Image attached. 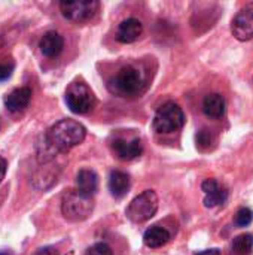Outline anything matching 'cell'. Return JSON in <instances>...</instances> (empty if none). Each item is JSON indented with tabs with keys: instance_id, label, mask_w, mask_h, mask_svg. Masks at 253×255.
Returning a JSON list of instances; mask_svg holds the SVG:
<instances>
[{
	"instance_id": "obj_14",
	"label": "cell",
	"mask_w": 253,
	"mask_h": 255,
	"mask_svg": "<svg viewBox=\"0 0 253 255\" xmlns=\"http://www.w3.org/2000/svg\"><path fill=\"white\" fill-rule=\"evenodd\" d=\"M130 176L125 172L121 170H113L110 172L109 176V191L113 197L116 199H122L128 191H130Z\"/></svg>"
},
{
	"instance_id": "obj_15",
	"label": "cell",
	"mask_w": 253,
	"mask_h": 255,
	"mask_svg": "<svg viewBox=\"0 0 253 255\" xmlns=\"http://www.w3.org/2000/svg\"><path fill=\"white\" fill-rule=\"evenodd\" d=\"M171 239L170 232L166 227L161 226H152L145 232L143 236V242L146 247L149 248H161L164 245H167Z\"/></svg>"
},
{
	"instance_id": "obj_13",
	"label": "cell",
	"mask_w": 253,
	"mask_h": 255,
	"mask_svg": "<svg viewBox=\"0 0 253 255\" xmlns=\"http://www.w3.org/2000/svg\"><path fill=\"white\" fill-rule=\"evenodd\" d=\"M39 48L42 51V54L48 58H55L61 54L63 48H64V40L61 37L60 33L57 31H46L40 42H39Z\"/></svg>"
},
{
	"instance_id": "obj_20",
	"label": "cell",
	"mask_w": 253,
	"mask_h": 255,
	"mask_svg": "<svg viewBox=\"0 0 253 255\" xmlns=\"http://www.w3.org/2000/svg\"><path fill=\"white\" fill-rule=\"evenodd\" d=\"M253 221V212L249 208H240L234 217V223L239 227H248Z\"/></svg>"
},
{
	"instance_id": "obj_1",
	"label": "cell",
	"mask_w": 253,
	"mask_h": 255,
	"mask_svg": "<svg viewBox=\"0 0 253 255\" xmlns=\"http://www.w3.org/2000/svg\"><path fill=\"white\" fill-rule=\"evenodd\" d=\"M86 136V128L75 120H61L55 123L45 134L48 143L60 154L67 152L82 143Z\"/></svg>"
},
{
	"instance_id": "obj_9",
	"label": "cell",
	"mask_w": 253,
	"mask_h": 255,
	"mask_svg": "<svg viewBox=\"0 0 253 255\" xmlns=\"http://www.w3.org/2000/svg\"><path fill=\"white\" fill-rule=\"evenodd\" d=\"M201 190L204 191V206L206 208H218L222 206L228 199V191L216 181L206 179L201 184Z\"/></svg>"
},
{
	"instance_id": "obj_16",
	"label": "cell",
	"mask_w": 253,
	"mask_h": 255,
	"mask_svg": "<svg viewBox=\"0 0 253 255\" xmlns=\"http://www.w3.org/2000/svg\"><path fill=\"white\" fill-rule=\"evenodd\" d=\"M203 112L209 118H222L225 114V99L222 94H207L203 100Z\"/></svg>"
},
{
	"instance_id": "obj_5",
	"label": "cell",
	"mask_w": 253,
	"mask_h": 255,
	"mask_svg": "<svg viewBox=\"0 0 253 255\" xmlns=\"http://www.w3.org/2000/svg\"><path fill=\"white\" fill-rule=\"evenodd\" d=\"M158 211V196L152 190H146L139 194L127 208V217L136 223H146L149 221Z\"/></svg>"
},
{
	"instance_id": "obj_3",
	"label": "cell",
	"mask_w": 253,
	"mask_h": 255,
	"mask_svg": "<svg viewBox=\"0 0 253 255\" xmlns=\"http://www.w3.org/2000/svg\"><path fill=\"white\" fill-rule=\"evenodd\" d=\"M185 124V114L174 102H167L157 111L154 117V128L157 133L169 134L179 131Z\"/></svg>"
},
{
	"instance_id": "obj_19",
	"label": "cell",
	"mask_w": 253,
	"mask_h": 255,
	"mask_svg": "<svg viewBox=\"0 0 253 255\" xmlns=\"http://www.w3.org/2000/svg\"><path fill=\"white\" fill-rule=\"evenodd\" d=\"M215 143V136L210 130L203 128L201 131H198L197 134V146L200 149H209L212 145Z\"/></svg>"
},
{
	"instance_id": "obj_21",
	"label": "cell",
	"mask_w": 253,
	"mask_h": 255,
	"mask_svg": "<svg viewBox=\"0 0 253 255\" xmlns=\"http://www.w3.org/2000/svg\"><path fill=\"white\" fill-rule=\"evenodd\" d=\"M86 255H113L112 250L109 245L100 242V244H94L88 251H86Z\"/></svg>"
},
{
	"instance_id": "obj_24",
	"label": "cell",
	"mask_w": 253,
	"mask_h": 255,
	"mask_svg": "<svg viewBox=\"0 0 253 255\" xmlns=\"http://www.w3.org/2000/svg\"><path fill=\"white\" fill-rule=\"evenodd\" d=\"M6 169H7V163L3 157H0V182L3 181V178L6 175Z\"/></svg>"
},
{
	"instance_id": "obj_17",
	"label": "cell",
	"mask_w": 253,
	"mask_h": 255,
	"mask_svg": "<svg viewBox=\"0 0 253 255\" xmlns=\"http://www.w3.org/2000/svg\"><path fill=\"white\" fill-rule=\"evenodd\" d=\"M76 185L81 193H84L86 196H92L98 188V176L95 175L94 170L82 169L76 175Z\"/></svg>"
},
{
	"instance_id": "obj_11",
	"label": "cell",
	"mask_w": 253,
	"mask_h": 255,
	"mask_svg": "<svg viewBox=\"0 0 253 255\" xmlns=\"http://www.w3.org/2000/svg\"><path fill=\"white\" fill-rule=\"evenodd\" d=\"M31 100V90L28 87H19L12 90L4 97V106L10 114H19L25 111Z\"/></svg>"
},
{
	"instance_id": "obj_12",
	"label": "cell",
	"mask_w": 253,
	"mask_h": 255,
	"mask_svg": "<svg viewBox=\"0 0 253 255\" xmlns=\"http://www.w3.org/2000/svg\"><path fill=\"white\" fill-rule=\"evenodd\" d=\"M142 33H143V24L136 18H128L119 24L116 31V39L121 43H133L140 37Z\"/></svg>"
},
{
	"instance_id": "obj_10",
	"label": "cell",
	"mask_w": 253,
	"mask_h": 255,
	"mask_svg": "<svg viewBox=\"0 0 253 255\" xmlns=\"http://www.w3.org/2000/svg\"><path fill=\"white\" fill-rule=\"evenodd\" d=\"M112 149L116 154V157L124 161H131V160L137 158L139 155H142V152H143L140 139H133V140L115 139L112 142Z\"/></svg>"
},
{
	"instance_id": "obj_23",
	"label": "cell",
	"mask_w": 253,
	"mask_h": 255,
	"mask_svg": "<svg viewBox=\"0 0 253 255\" xmlns=\"http://www.w3.org/2000/svg\"><path fill=\"white\" fill-rule=\"evenodd\" d=\"M33 255H60V251L55 247H43L39 248Z\"/></svg>"
},
{
	"instance_id": "obj_8",
	"label": "cell",
	"mask_w": 253,
	"mask_h": 255,
	"mask_svg": "<svg viewBox=\"0 0 253 255\" xmlns=\"http://www.w3.org/2000/svg\"><path fill=\"white\" fill-rule=\"evenodd\" d=\"M231 33L233 36L240 40L246 42L253 37V3L243 6L237 15L233 18L231 22Z\"/></svg>"
},
{
	"instance_id": "obj_25",
	"label": "cell",
	"mask_w": 253,
	"mask_h": 255,
	"mask_svg": "<svg viewBox=\"0 0 253 255\" xmlns=\"http://www.w3.org/2000/svg\"><path fill=\"white\" fill-rule=\"evenodd\" d=\"M195 255H221L219 250H207V251H203V253H198Z\"/></svg>"
},
{
	"instance_id": "obj_2",
	"label": "cell",
	"mask_w": 253,
	"mask_h": 255,
	"mask_svg": "<svg viewBox=\"0 0 253 255\" xmlns=\"http://www.w3.org/2000/svg\"><path fill=\"white\" fill-rule=\"evenodd\" d=\"M94 209V202L91 196L81 193L79 190H70L63 196L61 212L66 220L78 223L86 220Z\"/></svg>"
},
{
	"instance_id": "obj_6",
	"label": "cell",
	"mask_w": 253,
	"mask_h": 255,
	"mask_svg": "<svg viewBox=\"0 0 253 255\" xmlns=\"http://www.w3.org/2000/svg\"><path fill=\"white\" fill-rule=\"evenodd\" d=\"M100 7V3L95 0H75V1H61L60 10L63 16L73 22H85L94 18Z\"/></svg>"
},
{
	"instance_id": "obj_18",
	"label": "cell",
	"mask_w": 253,
	"mask_h": 255,
	"mask_svg": "<svg viewBox=\"0 0 253 255\" xmlns=\"http://www.w3.org/2000/svg\"><path fill=\"white\" fill-rule=\"evenodd\" d=\"M233 253L237 255H248L252 253L253 250V236L251 233H245L237 236L233 241Z\"/></svg>"
},
{
	"instance_id": "obj_26",
	"label": "cell",
	"mask_w": 253,
	"mask_h": 255,
	"mask_svg": "<svg viewBox=\"0 0 253 255\" xmlns=\"http://www.w3.org/2000/svg\"><path fill=\"white\" fill-rule=\"evenodd\" d=\"M0 255H7V254H4V253H0Z\"/></svg>"
},
{
	"instance_id": "obj_22",
	"label": "cell",
	"mask_w": 253,
	"mask_h": 255,
	"mask_svg": "<svg viewBox=\"0 0 253 255\" xmlns=\"http://www.w3.org/2000/svg\"><path fill=\"white\" fill-rule=\"evenodd\" d=\"M12 72H13V63L12 61L0 63V82H3L7 78H10Z\"/></svg>"
},
{
	"instance_id": "obj_4",
	"label": "cell",
	"mask_w": 253,
	"mask_h": 255,
	"mask_svg": "<svg viewBox=\"0 0 253 255\" xmlns=\"http://www.w3.org/2000/svg\"><path fill=\"white\" fill-rule=\"evenodd\" d=\"M66 103L72 112L84 115V114H88L94 108L95 97L91 88L85 82L75 81L70 84V87L66 91Z\"/></svg>"
},
{
	"instance_id": "obj_7",
	"label": "cell",
	"mask_w": 253,
	"mask_h": 255,
	"mask_svg": "<svg viewBox=\"0 0 253 255\" xmlns=\"http://www.w3.org/2000/svg\"><path fill=\"white\" fill-rule=\"evenodd\" d=\"M113 85L122 94H136L143 88L145 81L139 69H136L134 66H124L116 73Z\"/></svg>"
}]
</instances>
